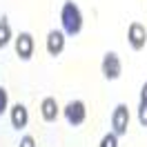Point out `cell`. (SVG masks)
Listing matches in <instances>:
<instances>
[{
  "label": "cell",
  "mask_w": 147,
  "mask_h": 147,
  "mask_svg": "<svg viewBox=\"0 0 147 147\" xmlns=\"http://www.w3.org/2000/svg\"><path fill=\"white\" fill-rule=\"evenodd\" d=\"M60 25L65 36H78L83 31V13L74 0H65L60 9Z\"/></svg>",
  "instance_id": "obj_1"
},
{
  "label": "cell",
  "mask_w": 147,
  "mask_h": 147,
  "mask_svg": "<svg viewBox=\"0 0 147 147\" xmlns=\"http://www.w3.org/2000/svg\"><path fill=\"white\" fill-rule=\"evenodd\" d=\"M63 116L71 127H78V125H83L85 118H87V105H85L83 100H69L63 107Z\"/></svg>",
  "instance_id": "obj_2"
},
{
  "label": "cell",
  "mask_w": 147,
  "mask_h": 147,
  "mask_svg": "<svg viewBox=\"0 0 147 147\" xmlns=\"http://www.w3.org/2000/svg\"><path fill=\"white\" fill-rule=\"evenodd\" d=\"M127 127H129V109L125 102H118L111 111V131L120 138L127 134Z\"/></svg>",
  "instance_id": "obj_3"
},
{
  "label": "cell",
  "mask_w": 147,
  "mask_h": 147,
  "mask_svg": "<svg viewBox=\"0 0 147 147\" xmlns=\"http://www.w3.org/2000/svg\"><path fill=\"white\" fill-rule=\"evenodd\" d=\"M100 71L107 80H118L120 74H123V63L116 51H107L102 56V63H100Z\"/></svg>",
  "instance_id": "obj_4"
},
{
  "label": "cell",
  "mask_w": 147,
  "mask_h": 147,
  "mask_svg": "<svg viewBox=\"0 0 147 147\" xmlns=\"http://www.w3.org/2000/svg\"><path fill=\"white\" fill-rule=\"evenodd\" d=\"M34 49H36V42H34V36L29 31H20L16 36V56H18L22 63L31 60L34 56Z\"/></svg>",
  "instance_id": "obj_5"
},
{
  "label": "cell",
  "mask_w": 147,
  "mask_h": 147,
  "mask_svg": "<svg viewBox=\"0 0 147 147\" xmlns=\"http://www.w3.org/2000/svg\"><path fill=\"white\" fill-rule=\"evenodd\" d=\"M127 42H129V47H131L134 51H140V49L147 45V29H145V25L131 22L129 29H127Z\"/></svg>",
  "instance_id": "obj_6"
},
{
  "label": "cell",
  "mask_w": 147,
  "mask_h": 147,
  "mask_svg": "<svg viewBox=\"0 0 147 147\" xmlns=\"http://www.w3.org/2000/svg\"><path fill=\"white\" fill-rule=\"evenodd\" d=\"M65 40H67V36H65L63 29H51L49 34H47V54L49 56H60L65 49Z\"/></svg>",
  "instance_id": "obj_7"
},
{
  "label": "cell",
  "mask_w": 147,
  "mask_h": 147,
  "mask_svg": "<svg viewBox=\"0 0 147 147\" xmlns=\"http://www.w3.org/2000/svg\"><path fill=\"white\" fill-rule=\"evenodd\" d=\"M40 116H42L45 123H54V120L60 116V107H58V102H56L54 96L42 98V102H40Z\"/></svg>",
  "instance_id": "obj_8"
},
{
  "label": "cell",
  "mask_w": 147,
  "mask_h": 147,
  "mask_svg": "<svg viewBox=\"0 0 147 147\" xmlns=\"http://www.w3.org/2000/svg\"><path fill=\"white\" fill-rule=\"evenodd\" d=\"M9 118H11V127H16V129L27 127V123H29V111H27V107H25L22 102H16V105L9 109Z\"/></svg>",
  "instance_id": "obj_9"
},
{
  "label": "cell",
  "mask_w": 147,
  "mask_h": 147,
  "mask_svg": "<svg viewBox=\"0 0 147 147\" xmlns=\"http://www.w3.org/2000/svg\"><path fill=\"white\" fill-rule=\"evenodd\" d=\"M11 38H13L11 25H9V20H7V16H2V18H0V49H5V47L9 45Z\"/></svg>",
  "instance_id": "obj_10"
},
{
  "label": "cell",
  "mask_w": 147,
  "mask_h": 147,
  "mask_svg": "<svg viewBox=\"0 0 147 147\" xmlns=\"http://www.w3.org/2000/svg\"><path fill=\"white\" fill-rule=\"evenodd\" d=\"M98 147H118V136H116L114 131L105 134V136L100 138V145H98Z\"/></svg>",
  "instance_id": "obj_11"
},
{
  "label": "cell",
  "mask_w": 147,
  "mask_h": 147,
  "mask_svg": "<svg viewBox=\"0 0 147 147\" xmlns=\"http://www.w3.org/2000/svg\"><path fill=\"white\" fill-rule=\"evenodd\" d=\"M7 107H9V92L0 85V116L7 111Z\"/></svg>",
  "instance_id": "obj_12"
},
{
  "label": "cell",
  "mask_w": 147,
  "mask_h": 147,
  "mask_svg": "<svg viewBox=\"0 0 147 147\" xmlns=\"http://www.w3.org/2000/svg\"><path fill=\"white\" fill-rule=\"evenodd\" d=\"M138 123H140L143 127H147V102L145 100L138 102Z\"/></svg>",
  "instance_id": "obj_13"
},
{
  "label": "cell",
  "mask_w": 147,
  "mask_h": 147,
  "mask_svg": "<svg viewBox=\"0 0 147 147\" xmlns=\"http://www.w3.org/2000/svg\"><path fill=\"white\" fill-rule=\"evenodd\" d=\"M18 147H36V140H34V136H29V134H27V136L20 138V145Z\"/></svg>",
  "instance_id": "obj_14"
},
{
  "label": "cell",
  "mask_w": 147,
  "mask_h": 147,
  "mask_svg": "<svg viewBox=\"0 0 147 147\" xmlns=\"http://www.w3.org/2000/svg\"><path fill=\"white\" fill-rule=\"evenodd\" d=\"M140 100H145V102H147V80L143 83V87H140Z\"/></svg>",
  "instance_id": "obj_15"
}]
</instances>
